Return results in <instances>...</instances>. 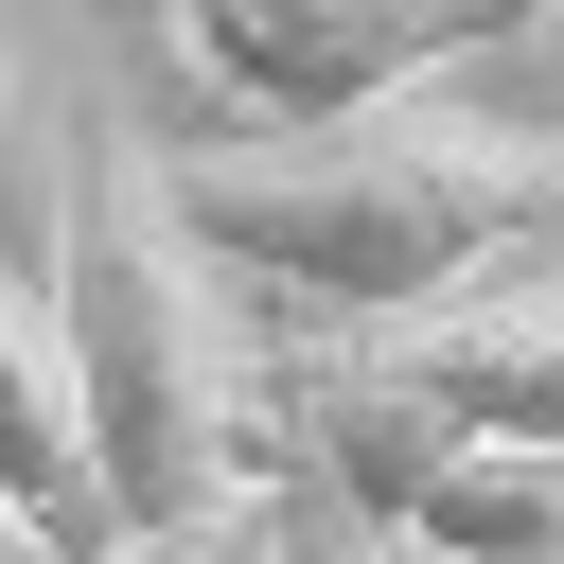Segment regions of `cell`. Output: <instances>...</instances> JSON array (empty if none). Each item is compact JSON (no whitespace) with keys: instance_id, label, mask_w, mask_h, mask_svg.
Listing matches in <instances>:
<instances>
[{"instance_id":"cell-1","label":"cell","mask_w":564,"mask_h":564,"mask_svg":"<svg viewBox=\"0 0 564 564\" xmlns=\"http://www.w3.org/2000/svg\"><path fill=\"white\" fill-rule=\"evenodd\" d=\"M194 264L229 300H282L317 352L441 317L494 264H564V123L405 88L335 141H176L159 159Z\"/></svg>"},{"instance_id":"cell-2","label":"cell","mask_w":564,"mask_h":564,"mask_svg":"<svg viewBox=\"0 0 564 564\" xmlns=\"http://www.w3.org/2000/svg\"><path fill=\"white\" fill-rule=\"evenodd\" d=\"M35 300H53V370H70V441H88L106 546H159V529H212V511L282 494L247 317L194 264V229H176V194H159V159L123 123L70 141V229H53Z\"/></svg>"},{"instance_id":"cell-3","label":"cell","mask_w":564,"mask_h":564,"mask_svg":"<svg viewBox=\"0 0 564 564\" xmlns=\"http://www.w3.org/2000/svg\"><path fill=\"white\" fill-rule=\"evenodd\" d=\"M159 18H176V70L229 106V141H335L458 70L441 0H159Z\"/></svg>"},{"instance_id":"cell-4","label":"cell","mask_w":564,"mask_h":564,"mask_svg":"<svg viewBox=\"0 0 564 564\" xmlns=\"http://www.w3.org/2000/svg\"><path fill=\"white\" fill-rule=\"evenodd\" d=\"M352 370L458 441H511V458H564V264H494L458 282L441 317L405 335H352Z\"/></svg>"},{"instance_id":"cell-5","label":"cell","mask_w":564,"mask_h":564,"mask_svg":"<svg viewBox=\"0 0 564 564\" xmlns=\"http://www.w3.org/2000/svg\"><path fill=\"white\" fill-rule=\"evenodd\" d=\"M0 529L35 564H88L106 511H88V441H70V370H53V300L0 264Z\"/></svg>"},{"instance_id":"cell-6","label":"cell","mask_w":564,"mask_h":564,"mask_svg":"<svg viewBox=\"0 0 564 564\" xmlns=\"http://www.w3.org/2000/svg\"><path fill=\"white\" fill-rule=\"evenodd\" d=\"M88 564H282V494H247L212 529H159V546H88Z\"/></svg>"},{"instance_id":"cell-7","label":"cell","mask_w":564,"mask_h":564,"mask_svg":"<svg viewBox=\"0 0 564 564\" xmlns=\"http://www.w3.org/2000/svg\"><path fill=\"white\" fill-rule=\"evenodd\" d=\"M282 564H405V546H370V529H352V511H317V494H300V476H282Z\"/></svg>"},{"instance_id":"cell-8","label":"cell","mask_w":564,"mask_h":564,"mask_svg":"<svg viewBox=\"0 0 564 564\" xmlns=\"http://www.w3.org/2000/svg\"><path fill=\"white\" fill-rule=\"evenodd\" d=\"M441 35H458V53H494V35H564V0H441Z\"/></svg>"},{"instance_id":"cell-9","label":"cell","mask_w":564,"mask_h":564,"mask_svg":"<svg viewBox=\"0 0 564 564\" xmlns=\"http://www.w3.org/2000/svg\"><path fill=\"white\" fill-rule=\"evenodd\" d=\"M18 123H35V88H18V53H0V194H18Z\"/></svg>"},{"instance_id":"cell-10","label":"cell","mask_w":564,"mask_h":564,"mask_svg":"<svg viewBox=\"0 0 564 564\" xmlns=\"http://www.w3.org/2000/svg\"><path fill=\"white\" fill-rule=\"evenodd\" d=\"M0 564H35V546H18V529H0Z\"/></svg>"},{"instance_id":"cell-11","label":"cell","mask_w":564,"mask_h":564,"mask_svg":"<svg viewBox=\"0 0 564 564\" xmlns=\"http://www.w3.org/2000/svg\"><path fill=\"white\" fill-rule=\"evenodd\" d=\"M123 18H141V0H123Z\"/></svg>"}]
</instances>
